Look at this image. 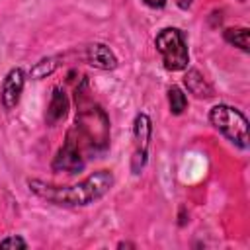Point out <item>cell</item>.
<instances>
[{
    "mask_svg": "<svg viewBox=\"0 0 250 250\" xmlns=\"http://www.w3.org/2000/svg\"><path fill=\"white\" fill-rule=\"evenodd\" d=\"M113 186V174L109 170H98L72 186H55L43 180H27V188L33 195L59 205V207H84L104 197Z\"/></svg>",
    "mask_w": 250,
    "mask_h": 250,
    "instance_id": "obj_1",
    "label": "cell"
},
{
    "mask_svg": "<svg viewBox=\"0 0 250 250\" xmlns=\"http://www.w3.org/2000/svg\"><path fill=\"white\" fill-rule=\"evenodd\" d=\"M76 104H78V113L72 131L76 133L84 148V154L104 152L109 145V119L98 104L90 102L86 76L76 88Z\"/></svg>",
    "mask_w": 250,
    "mask_h": 250,
    "instance_id": "obj_2",
    "label": "cell"
},
{
    "mask_svg": "<svg viewBox=\"0 0 250 250\" xmlns=\"http://www.w3.org/2000/svg\"><path fill=\"white\" fill-rule=\"evenodd\" d=\"M209 121L238 148H248V121L236 107L217 104L209 111Z\"/></svg>",
    "mask_w": 250,
    "mask_h": 250,
    "instance_id": "obj_3",
    "label": "cell"
},
{
    "mask_svg": "<svg viewBox=\"0 0 250 250\" xmlns=\"http://www.w3.org/2000/svg\"><path fill=\"white\" fill-rule=\"evenodd\" d=\"M156 51L162 55V62L166 70H184L189 62V53L186 45V37L178 27H164L154 39Z\"/></svg>",
    "mask_w": 250,
    "mask_h": 250,
    "instance_id": "obj_4",
    "label": "cell"
},
{
    "mask_svg": "<svg viewBox=\"0 0 250 250\" xmlns=\"http://www.w3.org/2000/svg\"><path fill=\"white\" fill-rule=\"evenodd\" d=\"M86 164V156H84V148L76 137V133L72 129H68L62 146L57 150L51 168L55 172H66V174H76L84 168Z\"/></svg>",
    "mask_w": 250,
    "mask_h": 250,
    "instance_id": "obj_5",
    "label": "cell"
},
{
    "mask_svg": "<svg viewBox=\"0 0 250 250\" xmlns=\"http://www.w3.org/2000/svg\"><path fill=\"white\" fill-rule=\"evenodd\" d=\"M133 135H135V152L131 158V170L133 174H139L146 162V150H148V143L152 135V121L146 113H139L135 117Z\"/></svg>",
    "mask_w": 250,
    "mask_h": 250,
    "instance_id": "obj_6",
    "label": "cell"
},
{
    "mask_svg": "<svg viewBox=\"0 0 250 250\" xmlns=\"http://www.w3.org/2000/svg\"><path fill=\"white\" fill-rule=\"evenodd\" d=\"M23 86H25V74L21 68H12L4 82H2V88H0V102L4 105V109H14L21 98V92H23Z\"/></svg>",
    "mask_w": 250,
    "mask_h": 250,
    "instance_id": "obj_7",
    "label": "cell"
},
{
    "mask_svg": "<svg viewBox=\"0 0 250 250\" xmlns=\"http://www.w3.org/2000/svg\"><path fill=\"white\" fill-rule=\"evenodd\" d=\"M68 98L64 94V90L61 86H55L53 88V94H51V100H49V105H47V113H45V123L49 127H55L57 123H61L66 113H68Z\"/></svg>",
    "mask_w": 250,
    "mask_h": 250,
    "instance_id": "obj_8",
    "label": "cell"
},
{
    "mask_svg": "<svg viewBox=\"0 0 250 250\" xmlns=\"http://www.w3.org/2000/svg\"><path fill=\"white\" fill-rule=\"evenodd\" d=\"M86 61H88V64H92L94 68H100V70H113L117 66L115 53L104 43H92L86 49Z\"/></svg>",
    "mask_w": 250,
    "mask_h": 250,
    "instance_id": "obj_9",
    "label": "cell"
},
{
    "mask_svg": "<svg viewBox=\"0 0 250 250\" xmlns=\"http://www.w3.org/2000/svg\"><path fill=\"white\" fill-rule=\"evenodd\" d=\"M184 86H186L188 92L193 94L197 100L213 98V86L207 82V78H205L197 68H188V72L184 74Z\"/></svg>",
    "mask_w": 250,
    "mask_h": 250,
    "instance_id": "obj_10",
    "label": "cell"
},
{
    "mask_svg": "<svg viewBox=\"0 0 250 250\" xmlns=\"http://www.w3.org/2000/svg\"><path fill=\"white\" fill-rule=\"evenodd\" d=\"M62 57H47V59H41L39 62H35L33 66H31V70H29V74H31V78H35V80H41V78H47V76H51L62 62Z\"/></svg>",
    "mask_w": 250,
    "mask_h": 250,
    "instance_id": "obj_11",
    "label": "cell"
},
{
    "mask_svg": "<svg viewBox=\"0 0 250 250\" xmlns=\"http://www.w3.org/2000/svg\"><path fill=\"white\" fill-rule=\"evenodd\" d=\"M223 37H225L227 43L238 47L240 51H244V53L250 51V47H248V37H250L248 27H229V29L223 31Z\"/></svg>",
    "mask_w": 250,
    "mask_h": 250,
    "instance_id": "obj_12",
    "label": "cell"
},
{
    "mask_svg": "<svg viewBox=\"0 0 250 250\" xmlns=\"http://www.w3.org/2000/svg\"><path fill=\"white\" fill-rule=\"evenodd\" d=\"M168 105H170V111H172L174 115L184 113V109H186V105H188V98H186V94H184L178 86L168 88Z\"/></svg>",
    "mask_w": 250,
    "mask_h": 250,
    "instance_id": "obj_13",
    "label": "cell"
},
{
    "mask_svg": "<svg viewBox=\"0 0 250 250\" xmlns=\"http://www.w3.org/2000/svg\"><path fill=\"white\" fill-rule=\"evenodd\" d=\"M0 248H27V242L21 236L12 234V236H6L0 240Z\"/></svg>",
    "mask_w": 250,
    "mask_h": 250,
    "instance_id": "obj_14",
    "label": "cell"
},
{
    "mask_svg": "<svg viewBox=\"0 0 250 250\" xmlns=\"http://www.w3.org/2000/svg\"><path fill=\"white\" fill-rule=\"evenodd\" d=\"M143 2L150 8H164L166 6V0H143Z\"/></svg>",
    "mask_w": 250,
    "mask_h": 250,
    "instance_id": "obj_15",
    "label": "cell"
},
{
    "mask_svg": "<svg viewBox=\"0 0 250 250\" xmlns=\"http://www.w3.org/2000/svg\"><path fill=\"white\" fill-rule=\"evenodd\" d=\"M176 2H178V6H180L182 10H188V8L191 6V2H193V0H176Z\"/></svg>",
    "mask_w": 250,
    "mask_h": 250,
    "instance_id": "obj_16",
    "label": "cell"
},
{
    "mask_svg": "<svg viewBox=\"0 0 250 250\" xmlns=\"http://www.w3.org/2000/svg\"><path fill=\"white\" fill-rule=\"evenodd\" d=\"M117 248H135V244H131V242H119Z\"/></svg>",
    "mask_w": 250,
    "mask_h": 250,
    "instance_id": "obj_17",
    "label": "cell"
},
{
    "mask_svg": "<svg viewBox=\"0 0 250 250\" xmlns=\"http://www.w3.org/2000/svg\"><path fill=\"white\" fill-rule=\"evenodd\" d=\"M240 2H244V0H240Z\"/></svg>",
    "mask_w": 250,
    "mask_h": 250,
    "instance_id": "obj_18",
    "label": "cell"
}]
</instances>
